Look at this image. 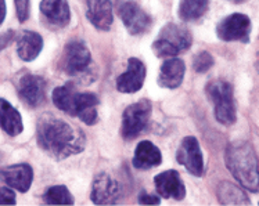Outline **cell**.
Here are the masks:
<instances>
[{
    "mask_svg": "<svg viewBox=\"0 0 259 206\" xmlns=\"http://www.w3.org/2000/svg\"><path fill=\"white\" fill-rule=\"evenodd\" d=\"M43 201L48 205H74V195L65 185L49 187L43 194Z\"/></svg>",
    "mask_w": 259,
    "mask_h": 206,
    "instance_id": "cb8c5ba5",
    "label": "cell"
},
{
    "mask_svg": "<svg viewBox=\"0 0 259 206\" xmlns=\"http://www.w3.org/2000/svg\"><path fill=\"white\" fill-rule=\"evenodd\" d=\"M138 202L140 205H159L161 199L155 194H150L147 191H142L138 196Z\"/></svg>",
    "mask_w": 259,
    "mask_h": 206,
    "instance_id": "83f0119b",
    "label": "cell"
},
{
    "mask_svg": "<svg viewBox=\"0 0 259 206\" xmlns=\"http://www.w3.org/2000/svg\"><path fill=\"white\" fill-rule=\"evenodd\" d=\"M185 61L176 57H170L161 65L157 83L159 87H164V89H178L185 79Z\"/></svg>",
    "mask_w": 259,
    "mask_h": 206,
    "instance_id": "2e32d148",
    "label": "cell"
},
{
    "mask_svg": "<svg viewBox=\"0 0 259 206\" xmlns=\"http://www.w3.org/2000/svg\"><path fill=\"white\" fill-rule=\"evenodd\" d=\"M209 9V0H180L178 16L183 22L200 20Z\"/></svg>",
    "mask_w": 259,
    "mask_h": 206,
    "instance_id": "7402d4cb",
    "label": "cell"
},
{
    "mask_svg": "<svg viewBox=\"0 0 259 206\" xmlns=\"http://www.w3.org/2000/svg\"><path fill=\"white\" fill-rule=\"evenodd\" d=\"M39 7L45 20L53 27L64 28L71 21V11L67 0H42Z\"/></svg>",
    "mask_w": 259,
    "mask_h": 206,
    "instance_id": "e0dca14e",
    "label": "cell"
},
{
    "mask_svg": "<svg viewBox=\"0 0 259 206\" xmlns=\"http://www.w3.org/2000/svg\"><path fill=\"white\" fill-rule=\"evenodd\" d=\"M225 162L229 172L234 176L243 188L258 192L259 170L258 155L252 144L245 141H234L226 148Z\"/></svg>",
    "mask_w": 259,
    "mask_h": 206,
    "instance_id": "7a4b0ae2",
    "label": "cell"
},
{
    "mask_svg": "<svg viewBox=\"0 0 259 206\" xmlns=\"http://www.w3.org/2000/svg\"><path fill=\"white\" fill-rule=\"evenodd\" d=\"M18 95L28 107H40L46 100V80L37 75H24L18 82Z\"/></svg>",
    "mask_w": 259,
    "mask_h": 206,
    "instance_id": "4fadbf2b",
    "label": "cell"
},
{
    "mask_svg": "<svg viewBox=\"0 0 259 206\" xmlns=\"http://www.w3.org/2000/svg\"><path fill=\"white\" fill-rule=\"evenodd\" d=\"M43 48V37L33 31H24L17 40V54L22 61H33Z\"/></svg>",
    "mask_w": 259,
    "mask_h": 206,
    "instance_id": "ffe728a7",
    "label": "cell"
},
{
    "mask_svg": "<svg viewBox=\"0 0 259 206\" xmlns=\"http://www.w3.org/2000/svg\"><path fill=\"white\" fill-rule=\"evenodd\" d=\"M176 161L190 175L196 177H201L204 173V158H202V151L200 143L196 137L189 136L182 140L178 151H176Z\"/></svg>",
    "mask_w": 259,
    "mask_h": 206,
    "instance_id": "8fae6325",
    "label": "cell"
},
{
    "mask_svg": "<svg viewBox=\"0 0 259 206\" xmlns=\"http://www.w3.org/2000/svg\"><path fill=\"white\" fill-rule=\"evenodd\" d=\"M123 196L119 181L108 173H100L93 180L90 199L95 205H115Z\"/></svg>",
    "mask_w": 259,
    "mask_h": 206,
    "instance_id": "9c48e42d",
    "label": "cell"
},
{
    "mask_svg": "<svg viewBox=\"0 0 259 206\" xmlns=\"http://www.w3.org/2000/svg\"><path fill=\"white\" fill-rule=\"evenodd\" d=\"M218 37L223 42H249L251 20L241 13H234L225 17L217 27Z\"/></svg>",
    "mask_w": 259,
    "mask_h": 206,
    "instance_id": "ba28073f",
    "label": "cell"
},
{
    "mask_svg": "<svg viewBox=\"0 0 259 206\" xmlns=\"http://www.w3.org/2000/svg\"><path fill=\"white\" fill-rule=\"evenodd\" d=\"M193 36L183 25L169 22L161 31L153 42V52L158 59H170L191 47Z\"/></svg>",
    "mask_w": 259,
    "mask_h": 206,
    "instance_id": "277c9868",
    "label": "cell"
},
{
    "mask_svg": "<svg viewBox=\"0 0 259 206\" xmlns=\"http://www.w3.org/2000/svg\"><path fill=\"white\" fill-rule=\"evenodd\" d=\"M147 75V68L139 59L131 57L127 60V69L116 79V89L119 93L133 94L142 89Z\"/></svg>",
    "mask_w": 259,
    "mask_h": 206,
    "instance_id": "7c38bea8",
    "label": "cell"
},
{
    "mask_svg": "<svg viewBox=\"0 0 259 206\" xmlns=\"http://www.w3.org/2000/svg\"><path fill=\"white\" fill-rule=\"evenodd\" d=\"M86 17L97 31H110L114 22L112 3L110 0H88Z\"/></svg>",
    "mask_w": 259,
    "mask_h": 206,
    "instance_id": "9a60e30c",
    "label": "cell"
},
{
    "mask_svg": "<svg viewBox=\"0 0 259 206\" xmlns=\"http://www.w3.org/2000/svg\"><path fill=\"white\" fill-rule=\"evenodd\" d=\"M14 37H16V32L14 31H7L6 33H3V35L0 36V50L7 47V46L14 40Z\"/></svg>",
    "mask_w": 259,
    "mask_h": 206,
    "instance_id": "f1b7e54d",
    "label": "cell"
},
{
    "mask_svg": "<svg viewBox=\"0 0 259 206\" xmlns=\"http://www.w3.org/2000/svg\"><path fill=\"white\" fill-rule=\"evenodd\" d=\"M53 104L60 111L79 118L85 125H96L99 121V98L93 93H79L71 85L60 86L53 90Z\"/></svg>",
    "mask_w": 259,
    "mask_h": 206,
    "instance_id": "3957f363",
    "label": "cell"
},
{
    "mask_svg": "<svg viewBox=\"0 0 259 206\" xmlns=\"http://www.w3.org/2000/svg\"><path fill=\"white\" fill-rule=\"evenodd\" d=\"M2 176L9 187L20 192H27L33 181V170L31 165L17 164L7 166L2 170Z\"/></svg>",
    "mask_w": 259,
    "mask_h": 206,
    "instance_id": "ac0fdd59",
    "label": "cell"
},
{
    "mask_svg": "<svg viewBox=\"0 0 259 206\" xmlns=\"http://www.w3.org/2000/svg\"><path fill=\"white\" fill-rule=\"evenodd\" d=\"M153 106L147 98H142L138 102H133L122 114L121 136L125 140H133L139 137L147 127L151 117Z\"/></svg>",
    "mask_w": 259,
    "mask_h": 206,
    "instance_id": "8992f818",
    "label": "cell"
},
{
    "mask_svg": "<svg viewBox=\"0 0 259 206\" xmlns=\"http://www.w3.org/2000/svg\"><path fill=\"white\" fill-rule=\"evenodd\" d=\"M205 93L209 101L213 104L217 121L225 126H232L233 123H236L237 114H236L232 85L225 80L213 79L208 82V85L205 86Z\"/></svg>",
    "mask_w": 259,
    "mask_h": 206,
    "instance_id": "5b68a950",
    "label": "cell"
},
{
    "mask_svg": "<svg viewBox=\"0 0 259 206\" xmlns=\"http://www.w3.org/2000/svg\"><path fill=\"white\" fill-rule=\"evenodd\" d=\"M16 3V11L18 21H27L29 17V0H14Z\"/></svg>",
    "mask_w": 259,
    "mask_h": 206,
    "instance_id": "484cf974",
    "label": "cell"
},
{
    "mask_svg": "<svg viewBox=\"0 0 259 206\" xmlns=\"http://www.w3.org/2000/svg\"><path fill=\"white\" fill-rule=\"evenodd\" d=\"M162 162V153L157 145L151 141H142L135 148L132 164L139 170H148L159 166Z\"/></svg>",
    "mask_w": 259,
    "mask_h": 206,
    "instance_id": "d6986e66",
    "label": "cell"
},
{
    "mask_svg": "<svg viewBox=\"0 0 259 206\" xmlns=\"http://www.w3.org/2000/svg\"><path fill=\"white\" fill-rule=\"evenodd\" d=\"M229 2H234V3H243L245 0H229Z\"/></svg>",
    "mask_w": 259,
    "mask_h": 206,
    "instance_id": "4dcf8cb0",
    "label": "cell"
},
{
    "mask_svg": "<svg viewBox=\"0 0 259 206\" xmlns=\"http://www.w3.org/2000/svg\"><path fill=\"white\" fill-rule=\"evenodd\" d=\"M155 191L159 196L174 201H183L186 198V185L179 172L170 169L155 176L154 179Z\"/></svg>",
    "mask_w": 259,
    "mask_h": 206,
    "instance_id": "5bb4252c",
    "label": "cell"
},
{
    "mask_svg": "<svg viewBox=\"0 0 259 206\" xmlns=\"http://www.w3.org/2000/svg\"><path fill=\"white\" fill-rule=\"evenodd\" d=\"M0 205H16V194L7 187L0 185Z\"/></svg>",
    "mask_w": 259,
    "mask_h": 206,
    "instance_id": "4316f807",
    "label": "cell"
},
{
    "mask_svg": "<svg viewBox=\"0 0 259 206\" xmlns=\"http://www.w3.org/2000/svg\"><path fill=\"white\" fill-rule=\"evenodd\" d=\"M0 127L11 137L21 134L24 130L21 114L5 98H0Z\"/></svg>",
    "mask_w": 259,
    "mask_h": 206,
    "instance_id": "44dd1931",
    "label": "cell"
},
{
    "mask_svg": "<svg viewBox=\"0 0 259 206\" xmlns=\"http://www.w3.org/2000/svg\"><path fill=\"white\" fill-rule=\"evenodd\" d=\"M92 64V53L82 40H71L65 44L61 60L64 72L69 76H83L89 74Z\"/></svg>",
    "mask_w": 259,
    "mask_h": 206,
    "instance_id": "52a82bcc",
    "label": "cell"
},
{
    "mask_svg": "<svg viewBox=\"0 0 259 206\" xmlns=\"http://www.w3.org/2000/svg\"><path fill=\"white\" fill-rule=\"evenodd\" d=\"M218 198L223 205H249L248 196L241 188L229 181H223L218 187Z\"/></svg>",
    "mask_w": 259,
    "mask_h": 206,
    "instance_id": "603a6c76",
    "label": "cell"
},
{
    "mask_svg": "<svg viewBox=\"0 0 259 206\" xmlns=\"http://www.w3.org/2000/svg\"><path fill=\"white\" fill-rule=\"evenodd\" d=\"M6 13H7V7H6V0H0V25L3 24L6 18Z\"/></svg>",
    "mask_w": 259,
    "mask_h": 206,
    "instance_id": "f546056e",
    "label": "cell"
},
{
    "mask_svg": "<svg viewBox=\"0 0 259 206\" xmlns=\"http://www.w3.org/2000/svg\"><path fill=\"white\" fill-rule=\"evenodd\" d=\"M213 65V57L208 52H200L193 60V69L197 74H205Z\"/></svg>",
    "mask_w": 259,
    "mask_h": 206,
    "instance_id": "d4e9b609",
    "label": "cell"
},
{
    "mask_svg": "<svg viewBox=\"0 0 259 206\" xmlns=\"http://www.w3.org/2000/svg\"><path fill=\"white\" fill-rule=\"evenodd\" d=\"M36 141L43 152L56 161H63L82 152L86 145V137L80 129L52 114H45L39 118Z\"/></svg>",
    "mask_w": 259,
    "mask_h": 206,
    "instance_id": "6da1fadb",
    "label": "cell"
},
{
    "mask_svg": "<svg viewBox=\"0 0 259 206\" xmlns=\"http://www.w3.org/2000/svg\"><path fill=\"white\" fill-rule=\"evenodd\" d=\"M118 16L131 35H142L151 28L153 20L147 13L132 0L121 2L118 5Z\"/></svg>",
    "mask_w": 259,
    "mask_h": 206,
    "instance_id": "30bf717a",
    "label": "cell"
}]
</instances>
